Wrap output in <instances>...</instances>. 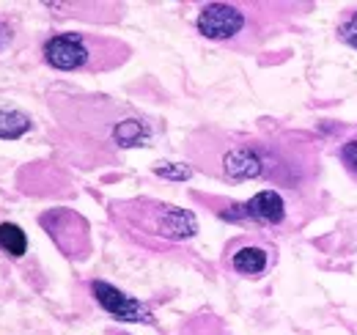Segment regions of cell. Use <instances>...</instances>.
Returning <instances> with one entry per match:
<instances>
[{"mask_svg": "<svg viewBox=\"0 0 357 335\" xmlns=\"http://www.w3.org/2000/svg\"><path fill=\"white\" fill-rule=\"evenodd\" d=\"M116 211L124 214V220L135 231H143L149 237H160L168 242H184L198 234V217L190 209H178L162 201H124L116 204Z\"/></svg>", "mask_w": 357, "mask_h": 335, "instance_id": "6da1fadb", "label": "cell"}, {"mask_svg": "<svg viewBox=\"0 0 357 335\" xmlns=\"http://www.w3.org/2000/svg\"><path fill=\"white\" fill-rule=\"evenodd\" d=\"M195 25L212 42H236L248 31V11L234 3H206Z\"/></svg>", "mask_w": 357, "mask_h": 335, "instance_id": "7a4b0ae2", "label": "cell"}, {"mask_svg": "<svg viewBox=\"0 0 357 335\" xmlns=\"http://www.w3.org/2000/svg\"><path fill=\"white\" fill-rule=\"evenodd\" d=\"M42 225L52 242L66 253V255H86L89 251V225L80 214L69 209H50L42 214Z\"/></svg>", "mask_w": 357, "mask_h": 335, "instance_id": "3957f363", "label": "cell"}, {"mask_svg": "<svg viewBox=\"0 0 357 335\" xmlns=\"http://www.w3.org/2000/svg\"><path fill=\"white\" fill-rule=\"evenodd\" d=\"M42 55L58 72H77V69L91 66L93 50H91V39L83 34H58L45 42Z\"/></svg>", "mask_w": 357, "mask_h": 335, "instance_id": "277c9868", "label": "cell"}, {"mask_svg": "<svg viewBox=\"0 0 357 335\" xmlns=\"http://www.w3.org/2000/svg\"><path fill=\"white\" fill-rule=\"evenodd\" d=\"M91 294L102 305V311H107L110 316H116L121 322H149V325L154 322L151 311L143 302H137L135 297L124 294L121 289H116V286H110L105 281H93L91 283Z\"/></svg>", "mask_w": 357, "mask_h": 335, "instance_id": "5b68a950", "label": "cell"}, {"mask_svg": "<svg viewBox=\"0 0 357 335\" xmlns=\"http://www.w3.org/2000/svg\"><path fill=\"white\" fill-rule=\"evenodd\" d=\"M286 198L278 190H261L245 204V220L261 223V225H283L286 223Z\"/></svg>", "mask_w": 357, "mask_h": 335, "instance_id": "8992f818", "label": "cell"}, {"mask_svg": "<svg viewBox=\"0 0 357 335\" xmlns=\"http://www.w3.org/2000/svg\"><path fill=\"white\" fill-rule=\"evenodd\" d=\"M231 267L245 278H259L269 267V251L261 245H242L231 255Z\"/></svg>", "mask_w": 357, "mask_h": 335, "instance_id": "52a82bcc", "label": "cell"}, {"mask_svg": "<svg viewBox=\"0 0 357 335\" xmlns=\"http://www.w3.org/2000/svg\"><path fill=\"white\" fill-rule=\"evenodd\" d=\"M149 126L143 124L140 119H121L119 124L113 126V140L121 149H137L149 143Z\"/></svg>", "mask_w": 357, "mask_h": 335, "instance_id": "ba28073f", "label": "cell"}, {"mask_svg": "<svg viewBox=\"0 0 357 335\" xmlns=\"http://www.w3.org/2000/svg\"><path fill=\"white\" fill-rule=\"evenodd\" d=\"M31 116L17 107H0V140H17L31 129Z\"/></svg>", "mask_w": 357, "mask_h": 335, "instance_id": "9c48e42d", "label": "cell"}, {"mask_svg": "<svg viewBox=\"0 0 357 335\" xmlns=\"http://www.w3.org/2000/svg\"><path fill=\"white\" fill-rule=\"evenodd\" d=\"M0 251L11 258H22L28 253V237L17 223H0Z\"/></svg>", "mask_w": 357, "mask_h": 335, "instance_id": "30bf717a", "label": "cell"}, {"mask_svg": "<svg viewBox=\"0 0 357 335\" xmlns=\"http://www.w3.org/2000/svg\"><path fill=\"white\" fill-rule=\"evenodd\" d=\"M154 173L162 176V179H171V181H187L192 176V168L181 165V163H157Z\"/></svg>", "mask_w": 357, "mask_h": 335, "instance_id": "8fae6325", "label": "cell"}, {"mask_svg": "<svg viewBox=\"0 0 357 335\" xmlns=\"http://www.w3.org/2000/svg\"><path fill=\"white\" fill-rule=\"evenodd\" d=\"M341 163L349 168V173L357 179V137L355 140H347L341 146Z\"/></svg>", "mask_w": 357, "mask_h": 335, "instance_id": "7c38bea8", "label": "cell"}, {"mask_svg": "<svg viewBox=\"0 0 357 335\" xmlns=\"http://www.w3.org/2000/svg\"><path fill=\"white\" fill-rule=\"evenodd\" d=\"M341 39H344V42H355L357 39V11L344 22V28H341Z\"/></svg>", "mask_w": 357, "mask_h": 335, "instance_id": "4fadbf2b", "label": "cell"}, {"mask_svg": "<svg viewBox=\"0 0 357 335\" xmlns=\"http://www.w3.org/2000/svg\"><path fill=\"white\" fill-rule=\"evenodd\" d=\"M6 36H8V34H6V28H3V25H0V47H3V44H6Z\"/></svg>", "mask_w": 357, "mask_h": 335, "instance_id": "5bb4252c", "label": "cell"}, {"mask_svg": "<svg viewBox=\"0 0 357 335\" xmlns=\"http://www.w3.org/2000/svg\"><path fill=\"white\" fill-rule=\"evenodd\" d=\"M349 44H352V47H357V39H355V42H349Z\"/></svg>", "mask_w": 357, "mask_h": 335, "instance_id": "9a60e30c", "label": "cell"}]
</instances>
